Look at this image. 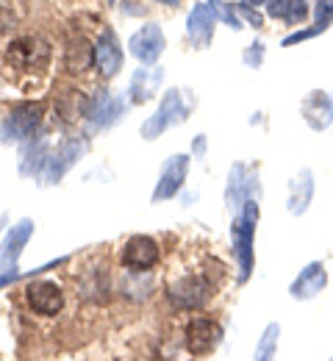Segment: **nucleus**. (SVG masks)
<instances>
[{
	"label": "nucleus",
	"instance_id": "obj_1",
	"mask_svg": "<svg viewBox=\"0 0 333 361\" xmlns=\"http://www.w3.org/2000/svg\"><path fill=\"white\" fill-rule=\"evenodd\" d=\"M164 295L175 309L191 312V309H200L208 303V298L214 295V283L206 272H184V275H175L167 281Z\"/></svg>",
	"mask_w": 333,
	"mask_h": 361
},
{
	"label": "nucleus",
	"instance_id": "obj_2",
	"mask_svg": "<svg viewBox=\"0 0 333 361\" xmlns=\"http://www.w3.org/2000/svg\"><path fill=\"white\" fill-rule=\"evenodd\" d=\"M50 61V47L39 37H20L6 47V64L17 73H39Z\"/></svg>",
	"mask_w": 333,
	"mask_h": 361
},
{
	"label": "nucleus",
	"instance_id": "obj_3",
	"mask_svg": "<svg viewBox=\"0 0 333 361\" xmlns=\"http://www.w3.org/2000/svg\"><path fill=\"white\" fill-rule=\"evenodd\" d=\"M258 223V206L253 200L244 203V214L234 220L231 236H234V253L239 262V278L247 281V275L253 270V228Z\"/></svg>",
	"mask_w": 333,
	"mask_h": 361
},
{
	"label": "nucleus",
	"instance_id": "obj_4",
	"mask_svg": "<svg viewBox=\"0 0 333 361\" xmlns=\"http://www.w3.org/2000/svg\"><path fill=\"white\" fill-rule=\"evenodd\" d=\"M25 303L34 314L39 317H56L64 312V303H67V295H64V286L58 281H50V278H39V281H31L25 286Z\"/></svg>",
	"mask_w": 333,
	"mask_h": 361
},
{
	"label": "nucleus",
	"instance_id": "obj_5",
	"mask_svg": "<svg viewBox=\"0 0 333 361\" xmlns=\"http://www.w3.org/2000/svg\"><path fill=\"white\" fill-rule=\"evenodd\" d=\"M220 342H222V328H220L217 319L194 317V319H189V325L184 328V345H187V350L194 353V356L211 353Z\"/></svg>",
	"mask_w": 333,
	"mask_h": 361
},
{
	"label": "nucleus",
	"instance_id": "obj_6",
	"mask_svg": "<svg viewBox=\"0 0 333 361\" xmlns=\"http://www.w3.org/2000/svg\"><path fill=\"white\" fill-rule=\"evenodd\" d=\"M158 259H161L158 242L153 236H144V233L125 239V245L120 250V262L125 270H153L158 264Z\"/></svg>",
	"mask_w": 333,
	"mask_h": 361
},
{
	"label": "nucleus",
	"instance_id": "obj_7",
	"mask_svg": "<svg viewBox=\"0 0 333 361\" xmlns=\"http://www.w3.org/2000/svg\"><path fill=\"white\" fill-rule=\"evenodd\" d=\"M42 123V106L39 103H20L11 109V114L3 120V142L11 139H28Z\"/></svg>",
	"mask_w": 333,
	"mask_h": 361
},
{
	"label": "nucleus",
	"instance_id": "obj_8",
	"mask_svg": "<svg viewBox=\"0 0 333 361\" xmlns=\"http://www.w3.org/2000/svg\"><path fill=\"white\" fill-rule=\"evenodd\" d=\"M184 117H187V109H184V103H181V92L170 90L167 92V97L161 100L158 111L142 126V136L144 139H156L158 134H164L170 126L181 123Z\"/></svg>",
	"mask_w": 333,
	"mask_h": 361
},
{
	"label": "nucleus",
	"instance_id": "obj_9",
	"mask_svg": "<svg viewBox=\"0 0 333 361\" xmlns=\"http://www.w3.org/2000/svg\"><path fill=\"white\" fill-rule=\"evenodd\" d=\"M128 47H131V53L142 61L144 67H150V64H156L158 56L164 53V34H161L158 25L147 23V25H142V28L128 39Z\"/></svg>",
	"mask_w": 333,
	"mask_h": 361
},
{
	"label": "nucleus",
	"instance_id": "obj_10",
	"mask_svg": "<svg viewBox=\"0 0 333 361\" xmlns=\"http://www.w3.org/2000/svg\"><path fill=\"white\" fill-rule=\"evenodd\" d=\"M31 233H34V223H31V220H23V223L11 226V231L6 233V239H3V245H0V275L17 270V259H20L23 247L28 245Z\"/></svg>",
	"mask_w": 333,
	"mask_h": 361
},
{
	"label": "nucleus",
	"instance_id": "obj_11",
	"mask_svg": "<svg viewBox=\"0 0 333 361\" xmlns=\"http://www.w3.org/2000/svg\"><path fill=\"white\" fill-rule=\"evenodd\" d=\"M187 173H189V156H184V153L172 156V159L164 164V170H161V178H158V183H156V192H153V203H161V200L172 197V195L181 189V183L187 180Z\"/></svg>",
	"mask_w": 333,
	"mask_h": 361
},
{
	"label": "nucleus",
	"instance_id": "obj_12",
	"mask_svg": "<svg viewBox=\"0 0 333 361\" xmlns=\"http://www.w3.org/2000/svg\"><path fill=\"white\" fill-rule=\"evenodd\" d=\"M214 20H217V11L211 3H197L191 8L189 20H187V37L194 47H206L214 37Z\"/></svg>",
	"mask_w": 333,
	"mask_h": 361
},
{
	"label": "nucleus",
	"instance_id": "obj_13",
	"mask_svg": "<svg viewBox=\"0 0 333 361\" xmlns=\"http://www.w3.org/2000/svg\"><path fill=\"white\" fill-rule=\"evenodd\" d=\"M95 67L103 78H114L122 67V47L117 45V39L108 28L100 31V39L95 45Z\"/></svg>",
	"mask_w": 333,
	"mask_h": 361
},
{
	"label": "nucleus",
	"instance_id": "obj_14",
	"mask_svg": "<svg viewBox=\"0 0 333 361\" xmlns=\"http://www.w3.org/2000/svg\"><path fill=\"white\" fill-rule=\"evenodd\" d=\"M95 64V45L87 37H73L64 47V67L70 73H87Z\"/></svg>",
	"mask_w": 333,
	"mask_h": 361
},
{
	"label": "nucleus",
	"instance_id": "obj_15",
	"mask_svg": "<svg viewBox=\"0 0 333 361\" xmlns=\"http://www.w3.org/2000/svg\"><path fill=\"white\" fill-rule=\"evenodd\" d=\"M108 292H111V281L106 270H87L78 281V298L87 300V303H106L108 300Z\"/></svg>",
	"mask_w": 333,
	"mask_h": 361
},
{
	"label": "nucleus",
	"instance_id": "obj_16",
	"mask_svg": "<svg viewBox=\"0 0 333 361\" xmlns=\"http://www.w3.org/2000/svg\"><path fill=\"white\" fill-rule=\"evenodd\" d=\"M325 283H328V272H325V267H322L320 262H314V264H308L306 270L300 272L297 281L291 283V298L308 300V298H314L317 292H322Z\"/></svg>",
	"mask_w": 333,
	"mask_h": 361
},
{
	"label": "nucleus",
	"instance_id": "obj_17",
	"mask_svg": "<svg viewBox=\"0 0 333 361\" xmlns=\"http://www.w3.org/2000/svg\"><path fill=\"white\" fill-rule=\"evenodd\" d=\"M125 111V106H122V100H117V97H111L108 92H100L95 97V103L89 106V114L95 117L97 126H111L120 114Z\"/></svg>",
	"mask_w": 333,
	"mask_h": 361
},
{
	"label": "nucleus",
	"instance_id": "obj_18",
	"mask_svg": "<svg viewBox=\"0 0 333 361\" xmlns=\"http://www.w3.org/2000/svg\"><path fill=\"white\" fill-rule=\"evenodd\" d=\"M89 106H92L89 97H84L78 90H64L58 94V103H56V109L64 120H75V117L89 114Z\"/></svg>",
	"mask_w": 333,
	"mask_h": 361
},
{
	"label": "nucleus",
	"instance_id": "obj_19",
	"mask_svg": "<svg viewBox=\"0 0 333 361\" xmlns=\"http://www.w3.org/2000/svg\"><path fill=\"white\" fill-rule=\"evenodd\" d=\"M161 84V73L158 70H139L131 81V103H144L153 97V92Z\"/></svg>",
	"mask_w": 333,
	"mask_h": 361
},
{
	"label": "nucleus",
	"instance_id": "obj_20",
	"mask_svg": "<svg viewBox=\"0 0 333 361\" xmlns=\"http://www.w3.org/2000/svg\"><path fill=\"white\" fill-rule=\"evenodd\" d=\"M311 192H314V183H311V173L308 170H303L297 180L291 183V197H289V209H291V214H303L306 209H308V200H311Z\"/></svg>",
	"mask_w": 333,
	"mask_h": 361
},
{
	"label": "nucleus",
	"instance_id": "obj_21",
	"mask_svg": "<svg viewBox=\"0 0 333 361\" xmlns=\"http://www.w3.org/2000/svg\"><path fill=\"white\" fill-rule=\"evenodd\" d=\"M153 289V278H150V270H125V278H122V292L134 300H142L150 295Z\"/></svg>",
	"mask_w": 333,
	"mask_h": 361
},
{
	"label": "nucleus",
	"instance_id": "obj_22",
	"mask_svg": "<svg viewBox=\"0 0 333 361\" xmlns=\"http://www.w3.org/2000/svg\"><path fill=\"white\" fill-rule=\"evenodd\" d=\"M278 336H281V328H278L275 322H272V325H267V331H264V336H261V342H258V348H256V361H272L275 359Z\"/></svg>",
	"mask_w": 333,
	"mask_h": 361
},
{
	"label": "nucleus",
	"instance_id": "obj_23",
	"mask_svg": "<svg viewBox=\"0 0 333 361\" xmlns=\"http://www.w3.org/2000/svg\"><path fill=\"white\" fill-rule=\"evenodd\" d=\"M211 6H214V11H217V17L225 20L231 28H241V25H239V14L228 6V3H222V0H211Z\"/></svg>",
	"mask_w": 333,
	"mask_h": 361
},
{
	"label": "nucleus",
	"instance_id": "obj_24",
	"mask_svg": "<svg viewBox=\"0 0 333 361\" xmlns=\"http://www.w3.org/2000/svg\"><path fill=\"white\" fill-rule=\"evenodd\" d=\"M306 14H308V3H306V0H291L284 20L289 23V25H294V23H300Z\"/></svg>",
	"mask_w": 333,
	"mask_h": 361
},
{
	"label": "nucleus",
	"instance_id": "obj_25",
	"mask_svg": "<svg viewBox=\"0 0 333 361\" xmlns=\"http://www.w3.org/2000/svg\"><path fill=\"white\" fill-rule=\"evenodd\" d=\"M314 14H317V23L320 25H325L328 20H333V0H320L317 8H314Z\"/></svg>",
	"mask_w": 333,
	"mask_h": 361
},
{
	"label": "nucleus",
	"instance_id": "obj_26",
	"mask_svg": "<svg viewBox=\"0 0 333 361\" xmlns=\"http://www.w3.org/2000/svg\"><path fill=\"white\" fill-rule=\"evenodd\" d=\"M328 25H317V28H308V31H297V34H291V37H286L284 39V45H294V42H303V39H311L314 34H320V31H325Z\"/></svg>",
	"mask_w": 333,
	"mask_h": 361
},
{
	"label": "nucleus",
	"instance_id": "obj_27",
	"mask_svg": "<svg viewBox=\"0 0 333 361\" xmlns=\"http://www.w3.org/2000/svg\"><path fill=\"white\" fill-rule=\"evenodd\" d=\"M289 3H291V0H270V3H267V11H270V17H275V20L281 17V20H284L286 11H289Z\"/></svg>",
	"mask_w": 333,
	"mask_h": 361
},
{
	"label": "nucleus",
	"instance_id": "obj_28",
	"mask_svg": "<svg viewBox=\"0 0 333 361\" xmlns=\"http://www.w3.org/2000/svg\"><path fill=\"white\" fill-rule=\"evenodd\" d=\"M239 11H241V17H244L250 25H256V28L261 25V14H258V11H253L250 6H244V3H241V6H239Z\"/></svg>",
	"mask_w": 333,
	"mask_h": 361
},
{
	"label": "nucleus",
	"instance_id": "obj_29",
	"mask_svg": "<svg viewBox=\"0 0 333 361\" xmlns=\"http://www.w3.org/2000/svg\"><path fill=\"white\" fill-rule=\"evenodd\" d=\"M258 3H267V0H244V6H258Z\"/></svg>",
	"mask_w": 333,
	"mask_h": 361
},
{
	"label": "nucleus",
	"instance_id": "obj_30",
	"mask_svg": "<svg viewBox=\"0 0 333 361\" xmlns=\"http://www.w3.org/2000/svg\"><path fill=\"white\" fill-rule=\"evenodd\" d=\"M156 3H167V6H178V0H156Z\"/></svg>",
	"mask_w": 333,
	"mask_h": 361
},
{
	"label": "nucleus",
	"instance_id": "obj_31",
	"mask_svg": "<svg viewBox=\"0 0 333 361\" xmlns=\"http://www.w3.org/2000/svg\"><path fill=\"white\" fill-rule=\"evenodd\" d=\"M0 223H3V217H0Z\"/></svg>",
	"mask_w": 333,
	"mask_h": 361
}]
</instances>
